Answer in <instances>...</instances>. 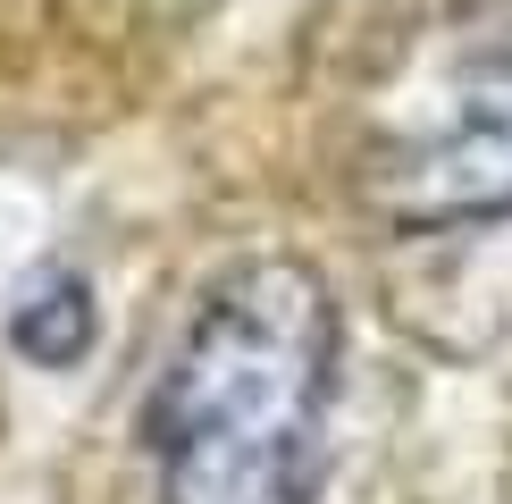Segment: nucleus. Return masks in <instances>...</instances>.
Wrapping results in <instances>:
<instances>
[{"label": "nucleus", "instance_id": "f257e3e1", "mask_svg": "<svg viewBox=\"0 0 512 504\" xmlns=\"http://www.w3.org/2000/svg\"><path fill=\"white\" fill-rule=\"evenodd\" d=\"M336 395V294L294 252L202 286L143 404L160 504H311Z\"/></svg>", "mask_w": 512, "mask_h": 504}, {"label": "nucleus", "instance_id": "7ed1b4c3", "mask_svg": "<svg viewBox=\"0 0 512 504\" xmlns=\"http://www.w3.org/2000/svg\"><path fill=\"white\" fill-rule=\"evenodd\" d=\"M93 336H101V320H93V286H84L76 269H42V278L9 303V345L26 353L34 370H68V362H84V353H93Z\"/></svg>", "mask_w": 512, "mask_h": 504}, {"label": "nucleus", "instance_id": "f03ea898", "mask_svg": "<svg viewBox=\"0 0 512 504\" xmlns=\"http://www.w3.org/2000/svg\"><path fill=\"white\" fill-rule=\"evenodd\" d=\"M361 194L387 227L512 219V9L437 59L420 101L370 143Z\"/></svg>", "mask_w": 512, "mask_h": 504}]
</instances>
